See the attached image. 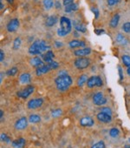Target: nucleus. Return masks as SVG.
<instances>
[{"label":"nucleus","instance_id":"obj_1","mask_svg":"<svg viewBox=\"0 0 130 148\" xmlns=\"http://www.w3.org/2000/svg\"><path fill=\"white\" fill-rule=\"evenodd\" d=\"M72 83H73L72 78L70 75H68L67 73L60 74L55 79V84L56 86V88L61 92L67 91L70 87Z\"/></svg>","mask_w":130,"mask_h":148},{"label":"nucleus","instance_id":"obj_2","mask_svg":"<svg viewBox=\"0 0 130 148\" xmlns=\"http://www.w3.org/2000/svg\"><path fill=\"white\" fill-rule=\"evenodd\" d=\"M50 46L43 40H36L35 42H33L31 44V45L29 48V53L30 55H40L43 52H46L48 51H49Z\"/></svg>","mask_w":130,"mask_h":148},{"label":"nucleus","instance_id":"obj_3","mask_svg":"<svg viewBox=\"0 0 130 148\" xmlns=\"http://www.w3.org/2000/svg\"><path fill=\"white\" fill-rule=\"evenodd\" d=\"M72 31V23L67 17H61L60 18V28L57 30V35L59 37H65L69 35Z\"/></svg>","mask_w":130,"mask_h":148},{"label":"nucleus","instance_id":"obj_4","mask_svg":"<svg viewBox=\"0 0 130 148\" xmlns=\"http://www.w3.org/2000/svg\"><path fill=\"white\" fill-rule=\"evenodd\" d=\"M74 64H75L77 69L84 70L90 65V59L88 58H85V57H80L75 60Z\"/></svg>","mask_w":130,"mask_h":148},{"label":"nucleus","instance_id":"obj_5","mask_svg":"<svg viewBox=\"0 0 130 148\" xmlns=\"http://www.w3.org/2000/svg\"><path fill=\"white\" fill-rule=\"evenodd\" d=\"M102 85H103L102 79L99 76H91L90 78H89L87 81V86L89 88H94L95 86L101 87L102 86Z\"/></svg>","mask_w":130,"mask_h":148},{"label":"nucleus","instance_id":"obj_6","mask_svg":"<svg viewBox=\"0 0 130 148\" xmlns=\"http://www.w3.org/2000/svg\"><path fill=\"white\" fill-rule=\"evenodd\" d=\"M34 90H35L34 86H26L24 89L18 91V92H17V95H18V97L25 99H28V98L34 92Z\"/></svg>","mask_w":130,"mask_h":148},{"label":"nucleus","instance_id":"obj_7","mask_svg":"<svg viewBox=\"0 0 130 148\" xmlns=\"http://www.w3.org/2000/svg\"><path fill=\"white\" fill-rule=\"evenodd\" d=\"M107 101H108L107 99L105 98V96L103 95L102 92H98L93 96V103L95 106H104L107 103Z\"/></svg>","mask_w":130,"mask_h":148},{"label":"nucleus","instance_id":"obj_8","mask_svg":"<svg viewBox=\"0 0 130 148\" xmlns=\"http://www.w3.org/2000/svg\"><path fill=\"white\" fill-rule=\"evenodd\" d=\"M43 99L41 98H37V99H30L28 103H27V107L29 109L34 110L37 108H39L43 106Z\"/></svg>","mask_w":130,"mask_h":148},{"label":"nucleus","instance_id":"obj_9","mask_svg":"<svg viewBox=\"0 0 130 148\" xmlns=\"http://www.w3.org/2000/svg\"><path fill=\"white\" fill-rule=\"evenodd\" d=\"M19 27V20L18 18H12L11 19L7 25H6V29L9 32H15Z\"/></svg>","mask_w":130,"mask_h":148},{"label":"nucleus","instance_id":"obj_10","mask_svg":"<svg viewBox=\"0 0 130 148\" xmlns=\"http://www.w3.org/2000/svg\"><path fill=\"white\" fill-rule=\"evenodd\" d=\"M96 118H97L98 121H100L102 123H104V124L109 123L112 120V115H110L108 113H106V112H100L96 115Z\"/></svg>","mask_w":130,"mask_h":148},{"label":"nucleus","instance_id":"obj_11","mask_svg":"<svg viewBox=\"0 0 130 148\" xmlns=\"http://www.w3.org/2000/svg\"><path fill=\"white\" fill-rule=\"evenodd\" d=\"M28 119L25 118V117H22L20 118L19 119H18L15 123V128L17 130H19V131H22L24 129H25L28 125Z\"/></svg>","mask_w":130,"mask_h":148},{"label":"nucleus","instance_id":"obj_12","mask_svg":"<svg viewBox=\"0 0 130 148\" xmlns=\"http://www.w3.org/2000/svg\"><path fill=\"white\" fill-rule=\"evenodd\" d=\"M95 124V121L94 119L89 117V116H85V117H83L81 119H80V125L83 127H91L93 126Z\"/></svg>","mask_w":130,"mask_h":148},{"label":"nucleus","instance_id":"obj_13","mask_svg":"<svg viewBox=\"0 0 130 148\" xmlns=\"http://www.w3.org/2000/svg\"><path fill=\"white\" fill-rule=\"evenodd\" d=\"M91 54V49L89 47H85L83 49H78L74 51V55L80 58V57H86L88 55Z\"/></svg>","mask_w":130,"mask_h":148},{"label":"nucleus","instance_id":"obj_14","mask_svg":"<svg viewBox=\"0 0 130 148\" xmlns=\"http://www.w3.org/2000/svg\"><path fill=\"white\" fill-rule=\"evenodd\" d=\"M69 46H70V48H71V49H74V48H80V47H84V46H86V43H85L84 41H82V40L74 39V40H71V41L69 43Z\"/></svg>","mask_w":130,"mask_h":148},{"label":"nucleus","instance_id":"obj_15","mask_svg":"<svg viewBox=\"0 0 130 148\" xmlns=\"http://www.w3.org/2000/svg\"><path fill=\"white\" fill-rule=\"evenodd\" d=\"M19 81L22 85H28L30 83L31 81V77H30V74L28 72H24L22 73L21 76L19 77Z\"/></svg>","mask_w":130,"mask_h":148},{"label":"nucleus","instance_id":"obj_16","mask_svg":"<svg viewBox=\"0 0 130 148\" xmlns=\"http://www.w3.org/2000/svg\"><path fill=\"white\" fill-rule=\"evenodd\" d=\"M54 58H55V54L52 51H48L45 52L44 55H43V62H45L47 64L52 62Z\"/></svg>","mask_w":130,"mask_h":148},{"label":"nucleus","instance_id":"obj_17","mask_svg":"<svg viewBox=\"0 0 130 148\" xmlns=\"http://www.w3.org/2000/svg\"><path fill=\"white\" fill-rule=\"evenodd\" d=\"M49 71H50V68L49 67V65L48 64H43V65H42L40 67H37L36 69V73H37V76H41V75H43V74L47 73Z\"/></svg>","mask_w":130,"mask_h":148},{"label":"nucleus","instance_id":"obj_18","mask_svg":"<svg viewBox=\"0 0 130 148\" xmlns=\"http://www.w3.org/2000/svg\"><path fill=\"white\" fill-rule=\"evenodd\" d=\"M12 145L14 148H23L25 145V139L23 138H19L18 139H15L12 142Z\"/></svg>","mask_w":130,"mask_h":148},{"label":"nucleus","instance_id":"obj_19","mask_svg":"<svg viewBox=\"0 0 130 148\" xmlns=\"http://www.w3.org/2000/svg\"><path fill=\"white\" fill-rule=\"evenodd\" d=\"M30 64L33 66V67H40L42 65H43V60H42L39 57H34L30 59Z\"/></svg>","mask_w":130,"mask_h":148},{"label":"nucleus","instance_id":"obj_20","mask_svg":"<svg viewBox=\"0 0 130 148\" xmlns=\"http://www.w3.org/2000/svg\"><path fill=\"white\" fill-rule=\"evenodd\" d=\"M57 21H58L57 18L56 16L52 15V16H49V17L47 18V19L45 21V25L48 27H52V26H54L57 23Z\"/></svg>","mask_w":130,"mask_h":148},{"label":"nucleus","instance_id":"obj_21","mask_svg":"<svg viewBox=\"0 0 130 148\" xmlns=\"http://www.w3.org/2000/svg\"><path fill=\"white\" fill-rule=\"evenodd\" d=\"M73 25H74V27H75L77 32H82V33H85L87 32V27H86L85 25L81 24V23H77L76 21L73 22Z\"/></svg>","mask_w":130,"mask_h":148},{"label":"nucleus","instance_id":"obj_22","mask_svg":"<svg viewBox=\"0 0 130 148\" xmlns=\"http://www.w3.org/2000/svg\"><path fill=\"white\" fill-rule=\"evenodd\" d=\"M119 21H120V14H114V16L110 20V23H109L110 27L111 28H116L118 26Z\"/></svg>","mask_w":130,"mask_h":148},{"label":"nucleus","instance_id":"obj_23","mask_svg":"<svg viewBox=\"0 0 130 148\" xmlns=\"http://www.w3.org/2000/svg\"><path fill=\"white\" fill-rule=\"evenodd\" d=\"M88 79H89V78H88L87 74H83V75H81L77 79V86H83L84 84L87 83Z\"/></svg>","mask_w":130,"mask_h":148},{"label":"nucleus","instance_id":"obj_24","mask_svg":"<svg viewBox=\"0 0 130 148\" xmlns=\"http://www.w3.org/2000/svg\"><path fill=\"white\" fill-rule=\"evenodd\" d=\"M41 121V117L38 114H31L29 117V122L32 124H37Z\"/></svg>","mask_w":130,"mask_h":148},{"label":"nucleus","instance_id":"obj_25","mask_svg":"<svg viewBox=\"0 0 130 148\" xmlns=\"http://www.w3.org/2000/svg\"><path fill=\"white\" fill-rule=\"evenodd\" d=\"M77 9H78V5H77V4L74 3V4L70 5H68V6L65 7L64 11H65V12H66V13H70V12H72L77 11Z\"/></svg>","mask_w":130,"mask_h":148},{"label":"nucleus","instance_id":"obj_26","mask_svg":"<svg viewBox=\"0 0 130 148\" xmlns=\"http://www.w3.org/2000/svg\"><path fill=\"white\" fill-rule=\"evenodd\" d=\"M43 5L46 10H49L54 6V2L53 0H43Z\"/></svg>","mask_w":130,"mask_h":148},{"label":"nucleus","instance_id":"obj_27","mask_svg":"<svg viewBox=\"0 0 130 148\" xmlns=\"http://www.w3.org/2000/svg\"><path fill=\"white\" fill-rule=\"evenodd\" d=\"M18 72V67H16V66H13V67H12L11 69H9V70H7L6 71V75L7 76H12V77H13V76H15L16 74Z\"/></svg>","mask_w":130,"mask_h":148},{"label":"nucleus","instance_id":"obj_28","mask_svg":"<svg viewBox=\"0 0 130 148\" xmlns=\"http://www.w3.org/2000/svg\"><path fill=\"white\" fill-rule=\"evenodd\" d=\"M21 44H22V41H21V38H16L13 41V45H12V48L13 50H18L21 46Z\"/></svg>","mask_w":130,"mask_h":148},{"label":"nucleus","instance_id":"obj_29","mask_svg":"<svg viewBox=\"0 0 130 148\" xmlns=\"http://www.w3.org/2000/svg\"><path fill=\"white\" fill-rule=\"evenodd\" d=\"M116 41H117L119 44H121V45H126V44L127 43L126 38H125L121 33H119V34L117 35V37H116Z\"/></svg>","mask_w":130,"mask_h":148},{"label":"nucleus","instance_id":"obj_30","mask_svg":"<svg viewBox=\"0 0 130 148\" xmlns=\"http://www.w3.org/2000/svg\"><path fill=\"white\" fill-rule=\"evenodd\" d=\"M62 114V111L60 108H56V109H54V110L51 111V116L53 118H58Z\"/></svg>","mask_w":130,"mask_h":148},{"label":"nucleus","instance_id":"obj_31","mask_svg":"<svg viewBox=\"0 0 130 148\" xmlns=\"http://www.w3.org/2000/svg\"><path fill=\"white\" fill-rule=\"evenodd\" d=\"M121 60H122V63L124 64L125 66L130 67V56H128V55H123L121 57Z\"/></svg>","mask_w":130,"mask_h":148},{"label":"nucleus","instance_id":"obj_32","mask_svg":"<svg viewBox=\"0 0 130 148\" xmlns=\"http://www.w3.org/2000/svg\"><path fill=\"white\" fill-rule=\"evenodd\" d=\"M91 148H106V145H105L104 141L101 140V141H98L95 144H94L91 146Z\"/></svg>","mask_w":130,"mask_h":148},{"label":"nucleus","instance_id":"obj_33","mask_svg":"<svg viewBox=\"0 0 130 148\" xmlns=\"http://www.w3.org/2000/svg\"><path fill=\"white\" fill-rule=\"evenodd\" d=\"M119 134H120V131H119V129H117V128H112V129L109 131V135H110L112 138H116V137H118Z\"/></svg>","mask_w":130,"mask_h":148},{"label":"nucleus","instance_id":"obj_34","mask_svg":"<svg viewBox=\"0 0 130 148\" xmlns=\"http://www.w3.org/2000/svg\"><path fill=\"white\" fill-rule=\"evenodd\" d=\"M47 64L49 65L50 70H56V69H57L59 67V64L56 61H55V60H53L52 62H50V63H49Z\"/></svg>","mask_w":130,"mask_h":148},{"label":"nucleus","instance_id":"obj_35","mask_svg":"<svg viewBox=\"0 0 130 148\" xmlns=\"http://www.w3.org/2000/svg\"><path fill=\"white\" fill-rule=\"evenodd\" d=\"M122 30L126 33H130V22H126L122 25Z\"/></svg>","mask_w":130,"mask_h":148},{"label":"nucleus","instance_id":"obj_36","mask_svg":"<svg viewBox=\"0 0 130 148\" xmlns=\"http://www.w3.org/2000/svg\"><path fill=\"white\" fill-rule=\"evenodd\" d=\"M121 0H107V3L109 6H114L116 5L117 4H119Z\"/></svg>","mask_w":130,"mask_h":148},{"label":"nucleus","instance_id":"obj_37","mask_svg":"<svg viewBox=\"0 0 130 148\" xmlns=\"http://www.w3.org/2000/svg\"><path fill=\"white\" fill-rule=\"evenodd\" d=\"M1 140H2L3 142H5V143H11L10 138H9L5 133H2V134H1Z\"/></svg>","mask_w":130,"mask_h":148},{"label":"nucleus","instance_id":"obj_38","mask_svg":"<svg viewBox=\"0 0 130 148\" xmlns=\"http://www.w3.org/2000/svg\"><path fill=\"white\" fill-rule=\"evenodd\" d=\"M72 4H74V0H63V2H62V5H64V7L70 5Z\"/></svg>","mask_w":130,"mask_h":148},{"label":"nucleus","instance_id":"obj_39","mask_svg":"<svg viewBox=\"0 0 130 148\" xmlns=\"http://www.w3.org/2000/svg\"><path fill=\"white\" fill-rule=\"evenodd\" d=\"M91 10H92V12L95 14V19H98V18H99V15H100L99 10H98L97 8H92Z\"/></svg>","mask_w":130,"mask_h":148},{"label":"nucleus","instance_id":"obj_40","mask_svg":"<svg viewBox=\"0 0 130 148\" xmlns=\"http://www.w3.org/2000/svg\"><path fill=\"white\" fill-rule=\"evenodd\" d=\"M101 112H106V113H108L110 115H112V111L109 107H102L101 109Z\"/></svg>","mask_w":130,"mask_h":148},{"label":"nucleus","instance_id":"obj_41","mask_svg":"<svg viewBox=\"0 0 130 148\" xmlns=\"http://www.w3.org/2000/svg\"><path fill=\"white\" fill-rule=\"evenodd\" d=\"M5 59V52L3 50H0V62H3Z\"/></svg>","mask_w":130,"mask_h":148},{"label":"nucleus","instance_id":"obj_42","mask_svg":"<svg viewBox=\"0 0 130 148\" xmlns=\"http://www.w3.org/2000/svg\"><path fill=\"white\" fill-rule=\"evenodd\" d=\"M118 71H119V75H120V80H122L123 79V73H122V69L118 66Z\"/></svg>","mask_w":130,"mask_h":148},{"label":"nucleus","instance_id":"obj_43","mask_svg":"<svg viewBox=\"0 0 130 148\" xmlns=\"http://www.w3.org/2000/svg\"><path fill=\"white\" fill-rule=\"evenodd\" d=\"M55 46H56V48H61V47L62 46V43L60 42V41H56V42H55Z\"/></svg>","mask_w":130,"mask_h":148},{"label":"nucleus","instance_id":"obj_44","mask_svg":"<svg viewBox=\"0 0 130 148\" xmlns=\"http://www.w3.org/2000/svg\"><path fill=\"white\" fill-rule=\"evenodd\" d=\"M95 32L97 35H100V34H102V33L104 32V30H98V29H96V30H95Z\"/></svg>","mask_w":130,"mask_h":148},{"label":"nucleus","instance_id":"obj_45","mask_svg":"<svg viewBox=\"0 0 130 148\" xmlns=\"http://www.w3.org/2000/svg\"><path fill=\"white\" fill-rule=\"evenodd\" d=\"M3 117H4V112L3 110L0 111V119H1V121H3Z\"/></svg>","mask_w":130,"mask_h":148},{"label":"nucleus","instance_id":"obj_46","mask_svg":"<svg viewBox=\"0 0 130 148\" xmlns=\"http://www.w3.org/2000/svg\"><path fill=\"white\" fill-rule=\"evenodd\" d=\"M56 9H58V8L60 9V8H61V4H60L58 1H57V2H56Z\"/></svg>","mask_w":130,"mask_h":148},{"label":"nucleus","instance_id":"obj_47","mask_svg":"<svg viewBox=\"0 0 130 148\" xmlns=\"http://www.w3.org/2000/svg\"><path fill=\"white\" fill-rule=\"evenodd\" d=\"M3 8H4L3 3H2V1H0V9H1V10H3Z\"/></svg>","mask_w":130,"mask_h":148},{"label":"nucleus","instance_id":"obj_48","mask_svg":"<svg viewBox=\"0 0 130 148\" xmlns=\"http://www.w3.org/2000/svg\"><path fill=\"white\" fill-rule=\"evenodd\" d=\"M127 74L130 76V67H127Z\"/></svg>","mask_w":130,"mask_h":148},{"label":"nucleus","instance_id":"obj_49","mask_svg":"<svg viewBox=\"0 0 130 148\" xmlns=\"http://www.w3.org/2000/svg\"><path fill=\"white\" fill-rule=\"evenodd\" d=\"M124 148H130V144H127V145H125Z\"/></svg>","mask_w":130,"mask_h":148},{"label":"nucleus","instance_id":"obj_50","mask_svg":"<svg viewBox=\"0 0 130 148\" xmlns=\"http://www.w3.org/2000/svg\"><path fill=\"white\" fill-rule=\"evenodd\" d=\"M7 2H8L9 4H12V3L14 2V0H7Z\"/></svg>","mask_w":130,"mask_h":148},{"label":"nucleus","instance_id":"obj_51","mask_svg":"<svg viewBox=\"0 0 130 148\" xmlns=\"http://www.w3.org/2000/svg\"><path fill=\"white\" fill-rule=\"evenodd\" d=\"M128 141H129V143H130V138H128Z\"/></svg>","mask_w":130,"mask_h":148}]
</instances>
